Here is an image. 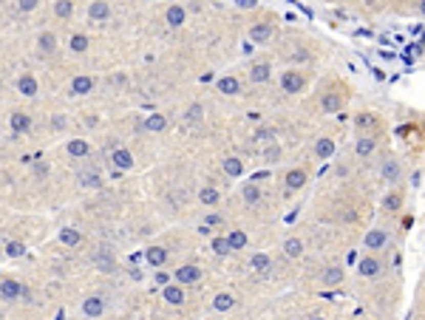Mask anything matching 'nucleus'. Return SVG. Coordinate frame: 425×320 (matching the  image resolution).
<instances>
[{
  "mask_svg": "<svg viewBox=\"0 0 425 320\" xmlns=\"http://www.w3.org/2000/svg\"><path fill=\"white\" fill-rule=\"evenodd\" d=\"M20 295H26V286L20 281H12V278L0 281V298L3 301H17Z\"/></svg>",
  "mask_w": 425,
  "mask_h": 320,
  "instance_id": "nucleus-1",
  "label": "nucleus"
},
{
  "mask_svg": "<svg viewBox=\"0 0 425 320\" xmlns=\"http://www.w3.org/2000/svg\"><path fill=\"white\" fill-rule=\"evenodd\" d=\"M173 278H176V283H199L201 281V269L196 264H184V266H179L176 272H173Z\"/></svg>",
  "mask_w": 425,
  "mask_h": 320,
  "instance_id": "nucleus-2",
  "label": "nucleus"
},
{
  "mask_svg": "<svg viewBox=\"0 0 425 320\" xmlns=\"http://www.w3.org/2000/svg\"><path fill=\"white\" fill-rule=\"evenodd\" d=\"M281 88H284L286 94H298V91H304V77L298 74V71H286V74L281 77Z\"/></svg>",
  "mask_w": 425,
  "mask_h": 320,
  "instance_id": "nucleus-3",
  "label": "nucleus"
},
{
  "mask_svg": "<svg viewBox=\"0 0 425 320\" xmlns=\"http://www.w3.org/2000/svg\"><path fill=\"white\" fill-rule=\"evenodd\" d=\"M162 295H164V301L170 303V306H182L184 303V292H182V283H164V289H162Z\"/></svg>",
  "mask_w": 425,
  "mask_h": 320,
  "instance_id": "nucleus-4",
  "label": "nucleus"
},
{
  "mask_svg": "<svg viewBox=\"0 0 425 320\" xmlns=\"http://www.w3.org/2000/svg\"><path fill=\"white\" fill-rule=\"evenodd\" d=\"M111 162H114V167H119L122 173L134 167V156H131V150H125V148H116L114 156H111Z\"/></svg>",
  "mask_w": 425,
  "mask_h": 320,
  "instance_id": "nucleus-5",
  "label": "nucleus"
},
{
  "mask_svg": "<svg viewBox=\"0 0 425 320\" xmlns=\"http://www.w3.org/2000/svg\"><path fill=\"white\" fill-rule=\"evenodd\" d=\"M9 125H12L14 133H26V130L31 128V117L29 113H23V111H14L12 117H9Z\"/></svg>",
  "mask_w": 425,
  "mask_h": 320,
  "instance_id": "nucleus-6",
  "label": "nucleus"
},
{
  "mask_svg": "<svg viewBox=\"0 0 425 320\" xmlns=\"http://www.w3.org/2000/svg\"><path fill=\"white\" fill-rule=\"evenodd\" d=\"M357 272L363 278H377V275H380V261L371 258V255H366V258L357 264Z\"/></svg>",
  "mask_w": 425,
  "mask_h": 320,
  "instance_id": "nucleus-7",
  "label": "nucleus"
},
{
  "mask_svg": "<svg viewBox=\"0 0 425 320\" xmlns=\"http://www.w3.org/2000/svg\"><path fill=\"white\" fill-rule=\"evenodd\" d=\"M386 241H389L386 230H369L366 233V249H380V246H386Z\"/></svg>",
  "mask_w": 425,
  "mask_h": 320,
  "instance_id": "nucleus-8",
  "label": "nucleus"
},
{
  "mask_svg": "<svg viewBox=\"0 0 425 320\" xmlns=\"http://www.w3.org/2000/svg\"><path fill=\"white\" fill-rule=\"evenodd\" d=\"M164 20H167V26H173V29H179V26L184 23V20H187V12H184L182 6H170L167 12H164Z\"/></svg>",
  "mask_w": 425,
  "mask_h": 320,
  "instance_id": "nucleus-9",
  "label": "nucleus"
},
{
  "mask_svg": "<svg viewBox=\"0 0 425 320\" xmlns=\"http://www.w3.org/2000/svg\"><path fill=\"white\" fill-rule=\"evenodd\" d=\"M269 37H272V23H258V26L249 29V40H252V43H264V40H269Z\"/></svg>",
  "mask_w": 425,
  "mask_h": 320,
  "instance_id": "nucleus-10",
  "label": "nucleus"
},
{
  "mask_svg": "<svg viewBox=\"0 0 425 320\" xmlns=\"http://www.w3.org/2000/svg\"><path fill=\"white\" fill-rule=\"evenodd\" d=\"M111 14V6L105 0H91V6H88V17L91 20H105Z\"/></svg>",
  "mask_w": 425,
  "mask_h": 320,
  "instance_id": "nucleus-11",
  "label": "nucleus"
},
{
  "mask_svg": "<svg viewBox=\"0 0 425 320\" xmlns=\"http://www.w3.org/2000/svg\"><path fill=\"white\" fill-rule=\"evenodd\" d=\"M94 91V80L91 77H74L71 80V94L82 97V94H91Z\"/></svg>",
  "mask_w": 425,
  "mask_h": 320,
  "instance_id": "nucleus-12",
  "label": "nucleus"
},
{
  "mask_svg": "<svg viewBox=\"0 0 425 320\" xmlns=\"http://www.w3.org/2000/svg\"><path fill=\"white\" fill-rule=\"evenodd\" d=\"M91 153V145L85 139H71L68 142V156H74V159H82V156Z\"/></svg>",
  "mask_w": 425,
  "mask_h": 320,
  "instance_id": "nucleus-13",
  "label": "nucleus"
},
{
  "mask_svg": "<svg viewBox=\"0 0 425 320\" xmlns=\"http://www.w3.org/2000/svg\"><path fill=\"white\" fill-rule=\"evenodd\" d=\"M232 306H236V298H232L230 292H219V295L213 298V309H216V312H230Z\"/></svg>",
  "mask_w": 425,
  "mask_h": 320,
  "instance_id": "nucleus-14",
  "label": "nucleus"
},
{
  "mask_svg": "<svg viewBox=\"0 0 425 320\" xmlns=\"http://www.w3.org/2000/svg\"><path fill=\"white\" fill-rule=\"evenodd\" d=\"M102 309H105V303H102V298H97V295H91L88 301L82 303V312L88 314V317H99V314H102Z\"/></svg>",
  "mask_w": 425,
  "mask_h": 320,
  "instance_id": "nucleus-15",
  "label": "nucleus"
},
{
  "mask_svg": "<svg viewBox=\"0 0 425 320\" xmlns=\"http://www.w3.org/2000/svg\"><path fill=\"white\" fill-rule=\"evenodd\" d=\"M167 128V119H164V113H147L145 119V130H151V133H159V130Z\"/></svg>",
  "mask_w": 425,
  "mask_h": 320,
  "instance_id": "nucleus-16",
  "label": "nucleus"
},
{
  "mask_svg": "<svg viewBox=\"0 0 425 320\" xmlns=\"http://www.w3.org/2000/svg\"><path fill=\"white\" fill-rule=\"evenodd\" d=\"M269 77H272V68H269L267 62H258V65H252V71H249V80L252 82H267Z\"/></svg>",
  "mask_w": 425,
  "mask_h": 320,
  "instance_id": "nucleus-17",
  "label": "nucleus"
},
{
  "mask_svg": "<svg viewBox=\"0 0 425 320\" xmlns=\"http://www.w3.org/2000/svg\"><path fill=\"white\" fill-rule=\"evenodd\" d=\"M37 45H40L42 54H54V49H57V37L51 34V31H42L40 40H37Z\"/></svg>",
  "mask_w": 425,
  "mask_h": 320,
  "instance_id": "nucleus-18",
  "label": "nucleus"
},
{
  "mask_svg": "<svg viewBox=\"0 0 425 320\" xmlns=\"http://www.w3.org/2000/svg\"><path fill=\"white\" fill-rule=\"evenodd\" d=\"M304 185H306V173L304 170H289L286 173V187H289V190H301Z\"/></svg>",
  "mask_w": 425,
  "mask_h": 320,
  "instance_id": "nucleus-19",
  "label": "nucleus"
},
{
  "mask_svg": "<svg viewBox=\"0 0 425 320\" xmlns=\"http://www.w3.org/2000/svg\"><path fill=\"white\" fill-rule=\"evenodd\" d=\"M164 261H167V249H162V246H151V249H147V264L151 266H162Z\"/></svg>",
  "mask_w": 425,
  "mask_h": 320,
  "instance_id": "nucleus-20",
  "label": "nucleus"
},
{
  "mask_svg": "<svg viewBox=\"0 0 425 320\" xmlns=\"http://www.w3.org/2000/svg\"><path fill=\"white\" fill-rule=\"evenodd\" d=\"M17 88H20V94H23V97H34V94H37V80L31 74H23V77H20V82H17Z\"/></svg>",
  "mask_w": 425,
  "mask_h": 320,
  "instance_id": "nucleus-21",
  "label": "nucleus"
},
{
  "mask_svg": "<svg viewBox=\"0 0 425 320\" xmlns=\"http://www.w3.org/2000/svg\"><path fill=\"white\" fill-rule=\"evenodd\" d=\"M340 105H343L340 94H326V97H323V102H321V108H323L326 113H337V111H340Z\"/></svg>",
  "mask_w": 425,
  "mask_h": 320,
  "instance_id": "nucleus-22",
  "label": "nucleus"
},
{
  "mask_svg": "<svg viewBox=\"0 0 425 320\" xmlns=\"http://www.w3.org/2000/svg\"><path fill=\"white\" fill-rule=\"evenodd\" d=\"M332 153H334V142L332 139H317V145H315L317 159H332Z\"/></svg>",
  "mask_w": 425,
  "mask_h": 320,
  "instance_id": "nucleus-23",
  "label": "nucleus"
},
{
  "mask_svg": "<svg viewBox=\"0 0 425 320\" xmlns=\"http://www.w3.org/2000/svg\"><path fill=\"white\" fill-rule=\"evenodd\" d=\"M249 269L252 272H267L269 269V255L267 253H255L252 258H249Z\"/></svg>",
  "mask_w": 425,
  "mask_h": 320,
  "instance_id": "nucleus-24",
  "label": "nucleus"
},
{
  "mask_svg": "<svg viewBox=\"0 0 425 320\" xmlns=\"http://www.w3.org/2000/svg\"><path fill=\"white\" fill-rule=\"evenodd\" d=\"M227 244H230V249H244V246L249 244V238L241 233V230H232V233L227 235Z\"/></svg>",
  "mask_w": 425,
  "mask_h": 320,
  "instance_id": "nucleus-25",
  "label": "nucleus"
},
{
  "mask_svg": "<svg viewBox=\"0 0 425 320\" xmlns=\"http://www.w3.org/2000/svg\"><path fill=\"white\" fill-rule=\"evenodd\" d=\"M54 14L62 17V20H68L74 14V3L71 0H54Z\"/></svg>",
  "mask_w": 425,
  "mask_h": 320,
  "instance_id": "nucleus-26",
  "label": "nucleus"
},
{
  "mask_svg": "<svg viewBox=\"0 0 425 320\" xmlns=\"http://www.w3.org/2000/svg\"><path fill=\"white\" fill-rule=\"evenodd\" d=\"M224 173L227 176H232V179H238V176H241L244 173V165H241V159H224Z\"/></svg>",
  "mask_w": 425,
  "mask_h": 320,
  "instance_id": "nucleus-27",
  "label": "nucleus"
},
{
  "mask_svg": "<svg viewBox=\"0 0 425 320\" xmlns=\"http://www.w3.org/2000/svg\"><path fill=\"white\" fill-rule=\"evenodd\" d=\"M383 179L386 181H397L400 179V165H397V162H386V165H383Z\"/></svg>",
  "mask_w": 425,
  "mask_h": 320,
  "instance_id": "nucleus-28",
  "label": "nucleus"
},
{
  "mask_svg": "<svg viewBox=\"0 0 425 320\" xmlns=\"http://www.w3.org/2000/svg\"><path fill=\"white\" fill-rule=\"evenodd\" d=\"M340 281H343V269H337V266L323 272V283H326V286H337Z\"/></svg>",
  "mask_w": 425,
  "mask_h": 320,
  "instance_id": "nucleus-29",
  "label": "nucleus"
},
{
  "mask_svg": "<svg viewBox=\"0 0 425 320\" xmlns=\"http://www.w3.org/2000/svg\"><path fill=\"white\" fill-rule=\"evenodd\" d=\"M60 241H62L66 246H77V244H79V233H77L74 227H66V230L60 233Z\"/></svg>",
  "mask_w": 425,
  "mask_h": 320,
  "instance_id": "nucleus-30",
  "label": "nucleus"
},
{
  "mask_svg": "<svg viewBox=\"0 0 425 320\" xmlns=\"http://www.w3.org/2000/svg\"><path fill=\"white\" fill-rule=\"evenodd\" d=\"M68 45H71V51L82 54V51H88V45H91V43H88V37H85V34H74V37H71V43H68Z\"/></svg>",
  "mask_w": 425,
  "mask_h": 320,
  "instance_id": "nucleus-31",
  "label": "nucleus"
},
{
  "mask_svg": "<svg viewBox=\"0 0 425 320\" xmlns=\"http://www.w3.org/2000/svg\"><path fill=\"white\" fill-rule=\"evenodd\" d=\"M284 253L289 255V258H298V255L304 253V244H301L298 238H289V241L284 244Z\"/></svg>",
  "mask_w": 425,
  "mask_h": 320,
  "instance_id": "nucleus-32",
  "label": "nucleus"
},
{
  "mask_svg": "<svg viewBox=\"0 0 425 320\" xmlns=\"http://www.w3.org/2000/svg\"><path fill=\"white\" fill-rule=\"evenodd\" d=\"M219 91L221 94H238V80L236 77H224V80H219Z\"/></svg>",
  "mask_w": 425,
  "mask_h": 320,
  "instance_id": "nucleus-33",
  "label": "nucleus"
},
{
  "mask_svg": "<svg viewBox=\"0 0 425 320\" xmlns=\"http://www.w3.org/2000/svg\"><path fill=\"white\" fill-rule=\"evenodd\" d=\"M199 198H201V204H216L219 201V190L216 187H201Z\"/></svg>",
  "mask_w": 425,
  "mask_h": 320,
  "instance_id": "nucleus-34",
  "label": "nucleus"
},
{
  "mask_svg": "<svg viewBox=\"0 0 425 320\" xmlns=\"http://www.w3.org/2000/svg\"><path fill=\"white\" fill-rule=\"evenodd\" d=\"M244 201H247V204H258V201H261V190H258L255 185H247V187H244Z\"/></svg>",
  "mask_w": 425,
  "mask_h": 320,
  "instance_id": "nucleus-35",
  "label": "nucleus"
},
{
  "mask_svg": "<svg viewBox=\"0 0 425 320\" xmlns=\"http://www.w3.org/2000/svg\"><path fill=\"white\" fill-rule=\"evenodd\" d=\"M354 150H357V156H369L371 150H374V139H369V136H366V139H360L357 145H354Z\"/></svg>",
  "mask_w": 425,
  "mask_h": 320,
  "instance_id": "nucleus-36",
  "label": "nucleus"
},
{
  "mask_svg": "<svg viewBox=\"0 0 425 320\" xmlns=\"http://www.w3.org/2000/svg\"><path fill=\"white\" fill-rule=\"evenodd\" d=\"M23 253H26V246L20 244V241H9V244H6V255H9V258H20Z\"/></svg>",
  "mask_w": 425,
  "mask_h": 320,
  "instance_id": "nucleus-37",
  "label": "nucleus"
},
{
  "mask_svg": "<svg viewBox=\"0 0 425 320\" xmlns=\"http://www.w3.org/2000/svg\"><path fill=\"white\" fill-rule=\"evenodd\" d=\"M213 253H216V255H227V253H232L230 244H227V238H213Z\"/></svg>",
  "mask_w": 425,
  "mask_h": 320,
  "instance_id": "nucleus-38",
  "label": "nucleus"
},
{
  "mask_svg": "<svg viewBox=\"0 0 425 320\" xmlns=\"http://www.w3.org/2000/svg\"><path fill=\"white\" fill-rule=\"evenodd\" d=\"M82 185H85V187H99L102 181H99L97 173H82Z\"/></svg>",
  "mask_w": 425,
  "mask_h": 320,
  "instance_id": "nucleus-39",
  "label": "nucleus"
},
{
  "mask_svg": "<svg viewBox=\"0 0 425 320\" xmlns=\"http://www.w3.org/2000/svg\"><path fill=\"white\" fill-rule=\"evenodd\" d=\"M400 201H402V198L397 196V193H391V196H386V201H383V204H386V210H397V207H400Z\"/></svg>",
  "mask_w": 425,
  "mask_h": 320,
  "instance_id": "nucleus-40",
  "label": "nucleus"
},
{
  "mask_svg": "<svg viewBox=\"0 0 425 320\" xmlns=\"http://www.w3.org/2000/svg\"><path fill=\"white\" fill-rule=\"evenodd\" d=\"M272 136H275L272 128H258L255 130V139H272Z\"/></svg>",
  "mask_w": 425,
  "mask_h": 320,
  "instance_id": "nucleus-41",
  "label": "nucleus"
},
{
  "mask_svg": "<svg viewBox=\"0 0 425 320\" xmlns=\"http://www.w3.org/2000/svg\"><path fill=\"white\" fill-rule=\"evenodd\" d=\"M20 12H31V9H37V0H17Z\"/></svg>",
  "mask_w": 425,
  "mask_h": 320,
  "instance_id": "nucleus-42",
  "label": "nucleus"
},
{
  "mask_svg": "<svg viewBox=\"0 0 425 320\" xmlns=\"http://www.w3.org/2000/svg\"><path fill=\"white\" fill-rule=\"evenodd\" d=\"M204 224H207V227H219V224H224V218H221V216H207Z\"/></svg>",
  "mask_w": 425,
  "mask_h": 320,
  "instance_id": "nucleus-43",
  "label": "nucleus"
},
{
  "mask_svg": "<svg viewBox=\"0 0 425 320\" xmlns=\"http://www.w3.org/2000/svg\"><path fill=\"white\" fill-rule=\"evenodd\" d=\"M201 117V105H190V111H187V119H193V122H196V119H199Z\"/></svg>",
  "mask_w": 425,
  "mask_h": 320,
  "instance_id": "nucleus-44",
  "label": "nucleus"
},
{
  "mask_svg": "<svg viewBox=\"0 0 425 320\" xmlns=\"http://www.w3.org/2000/svg\"><path fill=\"white\" fill-rule=\"evenodd\" d=\"M238 6L241 9H255L258 6V0H238Z\"/></svg>",
  "mask_w": 425,
  "mask_h": 320,
  "instance_id": "nucleus-45",
  "label": "nucleus"
},
{
  "mask_svg": "<svg viewBox=\"0 0 425 320\" xmlns=\"http://www.w3.org/2000/svg\"><path fill=\"white\" fill-rule=\"evenodd\" d=\"M278 153H281L278 148H269V150H267V159H269V162H275V159H278Z\"/></svg>",
  "mask_w": 425,
  "mask_h": 320,
  "instance_id": "nucleus-46",
  "label": "nucleus"
},
{
  "mask_svg": "<svg viewBox=\"0 0 425 320\" xmlns=\"http://www.w3.org/2000/svg\"><path fill=\"white\" fill-rule=\"evenodd\" d=\"M167 281H170V278H167V272H156V283H162V286H164Z\"/></svg>",
  "mask_w": 425,
  "mask_h": 320,
  "instance_id": "nucleus-47",
  "label": "nucleus"
},
{
  "mask_svg": "<svg viewBox=\"0 0 425 320\" xmlns=\"http://www.w3.org/2000/svg\"><path fill=\"white\" fill-rule=\"evenodd\" d=\"M357 125H371V117H357Z\"/></svg>",
  "mask_w": 425,
  "mask_h": 320,
  "instance_id": "nucleus-48",
  "label": "nucleus"
},
{
  "mask_svg": "<svg viewBox=\"0 0 425 320\" xmlns=\"http://www.w3.org/2000/svg\"><path fill=\"white\" fill-rule=\"evenodd\" d=\"M419 12H422V14H425V0H422V3H419Z\"/></svg>",
  "mask_w": 425,
  "mask_h": 320,
  "instance_id": "nucleus-49",
  "label": "nucleus"
}]
</instances>
